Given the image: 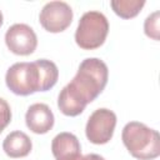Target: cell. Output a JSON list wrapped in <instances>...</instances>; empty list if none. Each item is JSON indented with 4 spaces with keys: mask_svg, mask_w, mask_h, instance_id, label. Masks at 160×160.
Here are the masks:
<instances>
[{
    "mask_svg": "<svg viewBox=\"0 0 160 160\" xmlns=\"http://www.w3.org/2000/svg\"><path fill=\"white\" fill-rule=\"evenodd\" d=\"M109 80L108 65L98 58L84 59L72 80L58 96V108L65 116L80 115L88 104L94 101L105 89Z\"/></svg>",
    "mask_w": 160,
    "mask_h": 160,
    "instance_id": "cell-1",
    "label": "cell"
},
{
    "mask_svg": "<svg viewBox=\"0 0 160 160\" xmlns=\"http://www.w3.org/2000/svg\"><path fill=\"white\" fill-rule=\"evenodd\" d=\"M58 79L59 69L54 61L48 59H38L31 62H15L5 74L8 89L20 96L48 91L55 86Z\"/></svg>",
    "mask_w": 160,
    "mask_h": 160,
    "instance_id": "cell-2",
    "label": "cell"
},
{
    "mask_svg": "<svg viewBox=\"0 0 160 160\" xmlns=\"http://www.w3.org/2000/svg\"><path fill=\"white\" fill-rule=\"evenodd\" d=\"M121 139L138 160H154L160 155V135L155 129L139 121H130L122 128Z\"/></svg>",
    "mask_w": 160,
    "mask_h": 160,
    "instance_id": "cell-3",
    "label": "cell"
},
{
    "mask_svg": "<svg viewBox=\"0 0 160 160\" xmlns=\"http://www.w3.org/2000/svg\"><path fill=\"white\" fill-rule=\"evenodd\" d=\"M109 34V21L106 16L96 10L82 14L75 31V42L80 49L94 50L100 48Z\"/></svg>",
    "mask_w": 160,
    "mask_h": 160,
    "instance_id": "cell-4",
    "label": "cell"
},
{
    "mask_svg": "<svg viewBox=\"0 0 160 160\" xmlns=\"http://www.w3.org/2000/svg\"><path fill=\"white\" fill-rule=\"evenodd\" d=\"M116 114L106 108L96 109L88 119L85 135L91 144L104 145L112 139L116 126Z\"/></svg>",
    "mask_w": 160,
    "mask_h": 160,
    "instance_id": "cell-5",
    "label": "cell"
},
{
    "mask_svg": "<svg viewBox=\"0 0 160 160\" xmlns=\"http://www.w3.org/2000/svg\"><path fill=\"white\" fill-rule=\"evenodd\" d=\"M74 14L71 6L65 1H50L46 2L39 14L40 25L49 32L58 34L66 30L71 21Z\"/></svg>",
    "mask_w": 160,
    "mask_h": 160,
    "instance_id": "cell-6",
    "label": "cell"
},
{
    "mask_svg": "<svg viewBox=\"0 0 160 160\" xmlns=\"http://www.w3.org/2000/svg\"><path fill=\"white\" fill-rule=\"evenodd\" d=\"M8 49L20 56H28L36 50L38 36L34 29L26 24H14L5 32Z\"/></svg>",
    "mask_w": 160,
    "mask_h": 160,
    "instance_id": "cell-7",
    "label": "cell"
},
{
    "mask_svg": "<svg viewBox=\"0 0 160 160\" xmlns=\"http://www.w3.org/2000/svg\"><path fill=\"white\" fill-rule=\"evenodd\" d=\"M25 122L30 131L38 135L49 132L55 122L51 109L44 102H35L30 105L25 114Z\"/></svg>",
    "mask_w": 160,
    "mask_h": 160,
    "instance_id": "cell-8",
    "label": "cell"
},
{
    "mask_svg": "<svg viewBox=\"0 0 160 160\" xmlns=\"http://www.w3.org/2000/svg\"><path fill=\"white\" fill-rule=\"evenodd\" d=\"M51 152L55 160H76L81 156V145L74 134L62 131L52 139Z\"/></svg>",
    "mask_w": 160,
    "mask_h": 160,
    "instance_id": "cell-9",
    "label": "cell"
},
{
    "mask_svg": "<svg viewBox=\"0 0 160 160\" xmlns=\"http://www.w3.org/2000/svg\"><path fill=\"white\" fill-rule=\"evenodd\" d=\"M31 139L24 131L20 130L11 131L6 135V138L2 141V150L11 159L25 158L31 152Z\"/></svg>",
    "mask_w": 160,
    "mask_h": 160,
    "instance_id": "cell-10",
    "label": "cell"
},
{
    "mask_svg": "<svg viewBox=\"0 0 160 160\" xmlns=\"http://www.w3.org/2000/svg\"><path fill=\"white\" fill-rule=\"evenodd\" d=\"M145 5V0H112L110 6L112 11L121 19L135 18Z\"/></svg>",
    "mask_w": 160,
    "mask_h": 160,
    "instance_id": "cell-11",
    "label": "cell"
},
{
    "mask_svg": "<svg viewBox=\"0 0 160 160\" xmlns=\"http://www.w3.org/2000/svg\"><path fill=\"white\" fill-rule=\"evenodd\" d=\"M159 21H160V12L154 11L150 14L144 21V32L148 38L152 40H159Z\"/></svg>",
    "mask_w": 160,
    "mask_h": 160,
    "instance_id": "cell-12",
    "label": "cell"
},
{
    "mask_svg": "<svg viewBox=\"0 0 160 160\" xmlns=\"http://www.w3.org/2000/svg\"><path fill=\"white\" fill-rule=\"evenodd\" d=\"M11 121V109L8 101L0 98V134Z\"/></svg>",
    "mask_w": 160,
    "mask_h": 160,
    "instance_id": "cell-13",
    "label": "cell"
},
{
    "mask_svg": "<svg viewBox=\"0 0 160 160\" xmlns=\"http://www.w3.org/2000/svg\"><path fill=\"white\" fill-rule=\"evenodd\" d=\"M76 160H105V159L99 154H86V155L79 156Z\"/></svg>",
    "mask_w": 160,
    "mask_h": 160,
    "instance_id": "cell-14",
    "label": "cell"
},
{
    "mask_svg": "<svg viewBox=\"0 0 160 160\" xmlns=\"http://www.w3.org/2000/svg\"><path fill=\"white\" fill-rule=\"evenodd\" d=\"M2 22H4V16H2V12L0 10V28L2 26Z\"/></svg>",
    "mask_w": 160,
    "mask_h": 160,
    "instance_id": "cell-15",
    "label": "cell"
}]
</instances>
